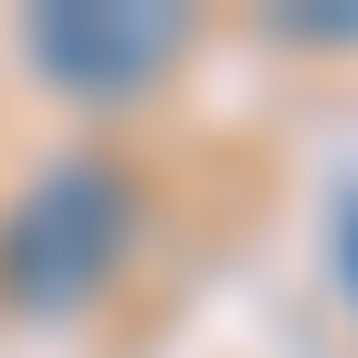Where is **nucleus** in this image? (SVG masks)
<instances>
[{
  "instance_id": "nucleus-2",
  "label": "nucleus",
  "mask_w": 358,
  "mask_h": 358,
  "mask_svg": "<svg viewBox=\"0 0 358 358\" xmlns=\"http://www.w3.org/2000/svg\"><path fill=\"white\" fill-rule=\"evenodd\" d=\"M179 60V13H143V0H120V13H36V72L72 84V96H131Z\"/></svg>"
},
{
  "instance_id": "nucleus-1",
  "label": "nucleus",
  "mask_w": 358,
  "mask_h": 358,
  "mask_svg": "<svg viewBox=\"0 0 358 358\" xmlns=\"http://www.w3.org/2000/svg\"><path fill=\"white\" fill-rule=\"evenodd\" d=\"M131 251V179L72 155L48 167L36 192L0 215V287H13V310H84Z\"/></svg>"
},
{
  "instance_id": "nucleus-3",
  "label": "nucleus",
  "mask_w": 358,
  "mask_h": 358,
  "mask_svg": "<svg viewBox=\"0 0 358 358\" xmlns=\"http://www.w3.org/2000/svg\"><path fill=\"white\" fill-rule=\"evenodd\" d=\"M334 263H346V310H358V192H346V215H334Z\"/></svg>"
}]
</instances>
